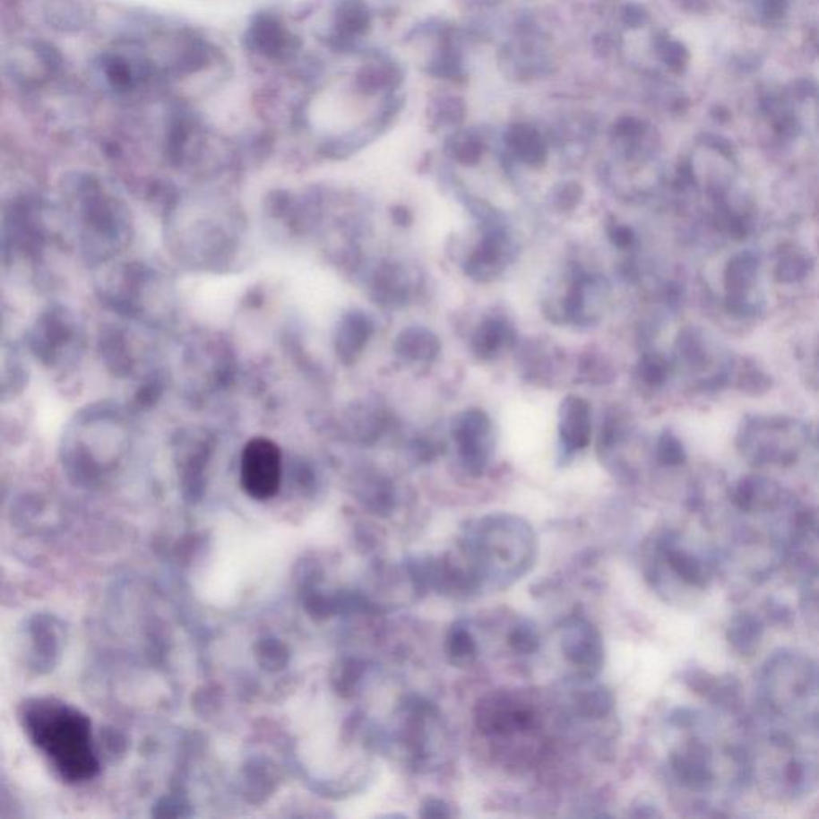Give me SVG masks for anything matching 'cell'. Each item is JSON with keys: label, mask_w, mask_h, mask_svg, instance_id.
Wrapping results in <instances>:
<instances>
[{"label": "cell", "mask_w": 819, "mask_h": 819, "mask_svg": "<svg viewBox=\"0 0 819 819\" xmlns=\"http://www.w3.org/2000/svg\"><path fill=\"white\" fill-rule=\"evenodd\" d=\"M20 720L30 743L61 780L77 784L98 775L91 722L79 709L56 698H32L22 704Z\"/></svg>", "instance_id": "cell-1"}, {"label": "cell", "mask_w": 819, "mask_h": 819, "mask_svg": "<svg viewBox=\"0 0 819 819\" xmlns=\"http://www.w3.org/2000/svg\"><path fill=\"white\" fill-rule=\"evenodd\" d=\"M370 24L366 8L358 0H344L336 12V26L344 36H358L366 32Z\"/></svg>", "instance_id": "cell-19"}, {"label": "cell", "mask_w": 819, "mask_h": 819, "mask_svg": "<svg viewBox=\"0 0 819 819\" xmlns=\"http://www.w3.org/2000/svg\"><path fill=\"white\" fill-rule=\"evenodd\" d=\"M666 375H668V368H666L663 358H656V356L645 358V362L642 366L643 380L648 381L650 384H661L666 380Z\"/></svg>", "instance_id": "cell-28"}, {"label": "cell", "mask_w": 819, "mask_h": 819, "mask_svg": "<svg viewBox=\"0 0 819 819\" xmlns=\"http://www.w3.org/2000/svg\"><path fill=\"white\" fill-rule=\"evenodd\" d=\"M240 484L248 496L266 501L282 484V452L272 440L254 437L242 450Z\"/></svg>", "instance_id": "cell-4"}, {"label": "cell", "mask_w": 819, "mask_h": 819, "mask_svg": "<svg viewBox=\"0 0 819 819\" xmlns=\"http://www.w3.org/2000/svg\"><path fill=\"white\" fill-rule=\"evenodd\" d=\"M810 268L812 260L808 258V254L796 248L786 250L782 252L776 264V279L782 283L798 282L810 272Z\"/></svg>", "instance_id": "cell-20"}, {"label": "cell", "mask_w": 819, "mask_h": 819, "mask_svg": "<svg viewBox=\"0 0 819 819\" xmlns=\"http://www.w3.org/2000/svg\"><path fill=\"white\" fill-rule=\"evenodd\" d=\"M372 335V325L364 315H349L344 322L341 333H340V349L344 354H356L364 348L366 340Z\"/></svg>", "instance_id": "cell-21"}, {"label": "cell", "mask_w": 819, "mask_h": 819, "mask_svg": "<svg viewBox=\"0 0 819 819\" xmlns=\"http://www.w3.org/2000/svg\"><path fill=\"white\" fill-rule=\"evenodd\" d=\"M802 608L813 625L819 627V572L810 574L802 589Z\"/></svg>", "instance_id": "cell-26"}, {"label": "cell", "mask_w": 819, "mask_h": 819, "mask_svg": "<svg viewBox=\"0 0 819 819\" xmlns=\"http://www.w3.org/2000/svg\"><path fill=\"white\" fill-rule=\"evenodd\" d=\"M658 547L663 559L668 562L670 570L678 580L685 582L690 588L703 589L708 586L712 578V570L708 562L701 559L698 554L684 549L674 535H664L660 538Z\"/></svg>", "instance_id": "cell-9"}, {"label": "cell", "mask_w": 819, "mask_h": 819, "mask_svg": "<svg viewBox=\"0 0 819 819\" xmlns=\"http://www.w3.org/2000/svg\"><path fill=\"white\" fill-rule=\"evenodd\" d=\"M103 74L112 89L128 91L138 82L140 67L134 66L124 55H106L103 60Z\"/></svg>", "instance_id": "cell-16"}, {"label": "cell", "mask_w": 819, "mask_h": 819, "mask_svg": "<svg viewBox=\"0 0 819 819\" xmlns=\"http://www.w3.org/2000/svg\"><path fill=\"white\" fill-rule=\"evenodd\" d=\"M61 58L52 45L45 42H26L18 45L10 56V73L16 82L39 85L50 79L60 69Z\"/></svg>", "instance_id": "cell-7"}, {"label": "cell", "mask_w": 819, "mask_h": 819, "mask_svg": "<svg viewBox=\"0 0 819 819\" xmlns=\"http://www.w3.org/2000/svg\"><path fill=\"white\" fill-rule=\"evenodd\" d=\"M562 650L566 660L596 674L604 664V643L596 627L586 619L572 618L562 629Z\"/></svg>", "instance_id": "cell-6"}, {"label": "cell", "mask_w": 819, "mask_h": 819, "mask_svg": "<svg viewBox=\"0 0 819 819\" xmlns=\"http://www.w3.org/2000/svg\"><path fill=\"white\" fill-rule=\"evenodd\" d=\"M360 82H362V87H364V89H368L370 91H376V90L381 89L383 85H386V83L389 82L388 69H383V67H370V69H366L364 75L360 77Z\"/></svg>", "instance_id": "cell-29"}, {"label": "cell", "mask_w": 819, "mask_h": 819, "mask_svg": "<svg viewBox=\"0 0 819 819\" xmlns=\"http://www.w3.org/2000/svg\"><path fill=\"white\" fill-rule=\"evenodd\" d=\"M560 435L572 450H582L591 439L589 405L580 397H568L560 410Z\"/></svg>", "instance_id": "cell-11"}, {"label": "cell", "mask_w": 819, "mask_h": 819, "mask_svg": "<svg viewBox=\"0 0 819 819\" xmlns=\"http://www.w3.org/2000/svg\"><path fill=\"white\" fill-rule=\"evenodd\" d=\"M805 442L804 426L788 418H755L741 429V452L755 464H789Z\"/></svg>", "instance_id": "cell-3"}, {"label": "cell", "mask_w": 819, "mask_h": 819, "mask_svg": "<svg viewBox=\"0 0 819 819\" xmlns=\"http://www.w3.org/2000/svg\"><path fill=\"white\" fill-rule=\"evenodd\" d=\"M507 142L515 156L521 159L523 164L530 167H539L546 162L547 150L543 138L539 136L535 128L529 125H515L507 134Z\"/></svg>", "instance_id": "cell-13"}, {"label": "cell", "mask_w": 819, "mask_h": 819, "mask_svg": "<svg viewBox=\"0 0 819 819\" xmlns=\"http://www.w3.org/2000/svg\"><path fill=\"white\" fill-rule=\"evenodd\" d=\"M421 816L423 818H450L452 812L444 800L439 798H427L423 806H421Z\"/></svg>", "instance_id": "cell-31"}, {"label": "cell", "mask_w": 819, "mask_h": 819, "mask_svg": "<svg viewBox=\"0 0 819 819\" xmlns=\"http://www.w3.org/2000/svg\"><path fill=\"white\" fill-rule=\"evenodd\" d=\"M685 448L682 447L680 440L672 434H663L658 442V460L666 466H678L685 462Z\"/></svg>", "instance_id": "cell-25"}, {"label": "cell", "mask_w": 819, "mask_h": 819, "mask_svg": "<svg viewBox=\"0 0 819 819\" xmlns=\"http://www.w3.org/2000/svg\"><path fill=\"white\" fill-rule=\"evenodd\" d=\"M670 770L676 781L696 794H708L717 781L715 751L703 737H693L670 755Z\"/></svg>", "instance_id": "cell-5"}, {"label": "cell", "mask_w": 819, "mask_h": 819, "mask_svg": "<svg viewBox=\"0 0 819 819\" xmlns=\"http://www.w3.org/2000/svg\"><path fill=\"white\" fill-rule=\"evenodd\" d=\"M248 48L271 60H283L298 48V38L276 15L261 13L246 30Z\"/></svg>", "instance_id": "cell-8"}, {"label": "cell", "mask_w": 819, "mask_h": 819, "mask_svg": "<svg viewBox=\"0 0 819 819\" xmlns=\"http://www.w3.org/2000/svg\"><path fill=\"white\" fill-rule=\"evenodd\" d=\"M397 349L405 358H413V360H429L437 354L439 343L429 332H426L423 328H410V330H405L399 338Z\"/></svg>", "instance_id": "cell-17"}, {"label": "cell", "mask_w": 819, "mask_h": 819, "mask_svg": "<svg viewBox=\"0 0 819 819\" xmlns=\"http://www.w3.org/2000/svg\"><path fill=\"white\" fill-rule=\"evenodd\" d=\"M482 156V146L476 140H464L456 150V157L462 164H476Z\"/></svg>", "instance_id": "cell-30"}, {"label": "cell", "mask_w": 819, "mask_h": 819, "mask_svg": "<svg viewBox=\"0 0 819 819\" xmlns=\"http://www.w3.org/2000/svg\"><path fill=\"white\" fill-rule=\"evenodd\" d=\"M611 236L618 246H629L633 242V232L629 231L627 228H616Z\"/></svg>", "instance_id": "cell-32"}, {"label": "cell", "mask_w": 819, "mask_h": 819, "mask_svg": "<svg viewBox=\"0 0 819 819\" xmlns=\"http://www.w3.org/2000/svg\"><path fill=\"white\" fill-rule=\"evenodd\" d=\"M47 20L58 30H79L89 22L87 0H48Z\"/></svg>", "instance_id": "cell-14"}, {"label": "cell", "mask_w": 819, "mask_h": 819, "mask_svg": "<svg viewBox=\"0 0 819 819\" xmlns=\"http://www.w3.org/2000/svg\"><path fill=\"white\" fill-rule=\"evenodd\" d=\"M506 338V328L499 322L488 321L484 323L476 336V348L478 354L490 356L498 349Z\"/></svg>", "instance_id": "cell-23"}, {"label": "cell", "mask_w": 819, "mask_h": 819, "mask_svg": "<svg viewBox=\"0 0 819 819\" xmlns=\"http://www.w3.org/2000/svg\"><path fill=\"white\" fill-rule=\"evenodd\" d=\"M760 693L770 717L802 715L808 722H819L812 711L819 700V668L808 658L794 651L772 656L760 674Z\"/></svg>", "instance_id": "cell-2"}, {"label": "cell", "mask_w": 819, "mask_h": 819, "mask_svg": "<svg viewBox=\"0 0 819 819\" xmlns=\"http://www.w3.org/2000/svg\"><path fill=\"white\" fill-rule=\"evenodd\" d=\"M759 271V260L751 254H739L728 263L725 285L728 295H739L753 290Z\"/></svg>", "instance_id": "cell-15"}, {"label": "cell", "mask_w": 819, "mask_h": 819, "mask_svg": "<svg viewBox=\"0 0 819 819\" xmlns=\"http://www.w3.org/2000/svg\"><path fill=\"white\" fill-rule=\"evenodd\" d=\"M488 429H490V421L487 415L480 410H472L466 413V417H462L460 425L454 431L464 462L474 474H478L480 470H484L485 461H487L484 439L485 435L488 434Z\"/></svg>", "instance_id": "cell-10"}, {"label": "cell", "mask_w": 819, "mask_h": 819, "mask_svg": "<svg viewBox=\"0 0 819 819\" xmlns=\"http://www.w3.org/2000/svg\"><path fill=\"white\" fill-rule=\"evenodd\" d=\"M613 706H615V700H613L611 693L605 686L592 688L588 693H584L580 698L582 712L584 715H588V717L602 719V717L610 712Z\"/></svg>", "instance_id": "cell-22"}, {"label": "cell", "mask_w": 819, "mask_h": 819, "mask_svg": "<svg viewBox=\"0 0 819 819\" xmlns=\"http://www.w3.org/2000/svg\"><path fill=\"white\" fill-rule=\"evenodd\" d=\"M509 645L514 651L522 655L535 653L539 648V635L537 629L530 623H521L515 625L514 631L509 634Z\"/></svg>", "instance_id": "cell-24"}, {"label": "cell", "mask_w": 819, "mask_h": 819, "mask_svg": "<svg viewBox=\"0 0 819 819\" xmlns=\"http://www.w3.org/2000/svg\"><path fill=\"white\" fill-rule=\"evenodd\" d=\"M727 637L739 655H753L763 637V625L751 613H739L731 618Z\"/></svg>", "instance_id": "cell-12"}, {"label": "cell", "mask_w": 819, "mask_h": 819, "mask_svg": "<svg viewBox=\"0 0 819 819\" xmlns=\"http://www.w3.org/2000/svg\"><path fill=\"white\" fill-rule=\"evenodd\" d=\"M739 388L746 389V392L757 394V392H765L770 388V380L765 373L760 372L757 366H745L741 378H739Z\"/></svg>", "instance_id": "cell-27"}, {"label": "cell", "mask_w": 819, "mask_h": 819, "mask_svg": "<svg viewBox=\"0 0 819 819\" xmlns=\"http://www.w3.org/2000/svg\"><path fill=\"white\" fill-rule=\"evenodd\" d=\"M447 653L454 666H468L477 658V643L470 629L461 623L452 625L447 635Z\"/></svg>", "instance_id": "cell-18"}]
</instances>
